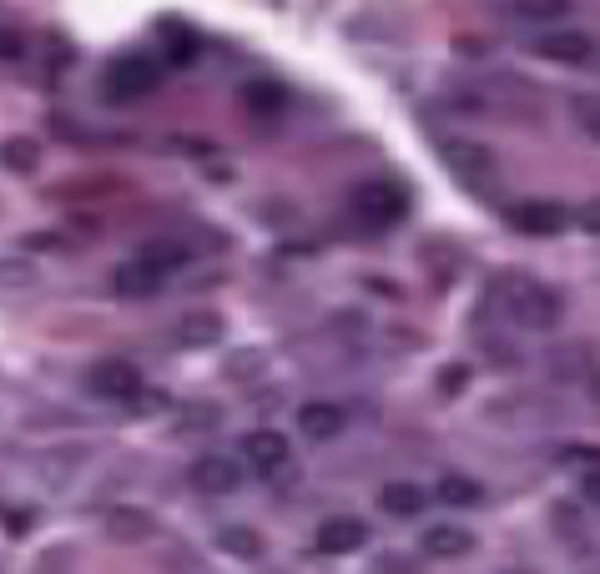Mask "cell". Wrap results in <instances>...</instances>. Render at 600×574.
I'll return each mask as SVG.
<instances>
[{"label": "cell", "mask_w": 600, "mask_h": 574, "mask_svg": "<svg viewBox=\"0 0 600 574\" xmlns=\"http://www.w3.org/2000/svg\"><path fill=\"white\" fill-rule=\"evenodd\" d=\"M530 46H536V56L561 61V65H586L590 56H596V40H590L586 31H540Z\"/></svg>", "instance_id": "8992f818"}, {"label": "cell", "mask_w": 600, "mask_h": 574, "mask_svg": "<svg viewBox=\"0 0 600 574\" xmlns=\"http://www.w3.org/2000/svg\"><path fill=\"white\" fill-rule=\"evenodd\" d=\"M509 223L530 237H555V232H565L575 217L561 207V202H520V207L509 212Z\"/></svg>", "instance_id": "ba28073f"}, {"label": "cell", "mask_w": 600, "mask_h": 574, "mask_svg": "<svg viewBox=\"0 0 600 574\" xmlns=\"http://www.w3.org/2000/svg\"><path fill=\"white\" fill-rule=\"evenodd\" d=\"M368 545V524L353 514H333L318 524V554H358Z\"/></svg>", "instance_id": "52a82bcc"}, {"label": "cell", "mask_w": 600, "mask_h": 574, "mask_svg": "<svg viewBox=\"0 0 600 574\" xmlns=\"http://www.w3.org/2000/svg\"><path fill=\"white\" fill-rule=\"evenodd\" d=\"M580 494H586V499H590V504H600V469L580 474Z\"/></svg>", "instance_id": "d4e9b609"}, {"label": "cell", "mask_w": 600, "mask_h": 574, "mask_svg": "<svg viewBox=\"0 0 600 574\" xmlns=\"http://www.w3.org/2000/svg\"><path fill=\"white\" fill-rule=\"evenodd\" d=\"M570 11H575V0H509V15L530 21V26H555Z\"/></svg>", "instance_id": "ac0fdd59"}, {"label": "cell", "mask_w": 600, "mask_h": 574, "mask_svg": "<svg viewBox=\"0 0 600 574\" xmlns=\"http://www.w3.org/2000/svg\"><path fill=\"white\" fill-rule=\"evenodd\" d=\"M217 338H222V318L217 313H202V308H197V313L177 318V343H183V348H212Z\"/></svg>", "instance_id": "2e32d148"}, {"label": "cell", "mask_w": 600, "mask_h": 574, "mask_svg": "<svg viewBox=\"0 0 600 574\" xmlns=\"http://www.w3.org/2000/svg\"><path fill=\"white\" fill-rule=\"evenodd\" d=\"M5 167L11 171L36 167V142H31V136H11V142H5Z\"/></svg>", "instance_id": "44dd1931"}, {"label": "cell", "mask_w": 600, "mask_h": 574, "mask_svg": "<svg viewBox=\"0 0 600 574\" xmlns=\"http://www.w3.org/2000/svg\"><path fill=\"white\" fill-rule=\"evenodd\" d=\"M167 267L162 262H152L146 252H137L131 262H121L117 273H111V287H117L121 298H152V292H162V283H167Z\"/></svg>", "instance_id": "5b68a950"}, {"label": "cell", "mask_w": 600, "mask_h": 574, "mask_svg": "<svg viewBox=\"0 0 600 574\" xmlns=\"http://www.w3.org/2000/svg\"><path fill=\"white\" fill-rule=\"evenodd\" d=\"M575 227L600 237V196H590V202H580V207H575Z\"/></svg>", "instance_id": "603a6c76"}, {"label": "cell", "mask_w": 600, "mask_h": 574, "mask_svg": "<svg viewBox=\"0 0 600 574\" xmlns=\"http://www.w3.org/2000/svg\"><path fill=\"white\" fill-rule=\"evenodd\" d=\"M343 423H349V418H343L339 404H303V408H298V433H303V439H314V444L339 439Z\"/></svg>", "instance_id": "4fadbf2b"}, {"label": "cell", "mask_w": 600, "mask_h": 574, "mask_svg": "<svg viewBox=\"0 0 600 574\" xmlns=\"http://www.w3.org/2000/svg\"><path fill=\"white\" fill-rule=\"evenodd\" d=\"M464 383H470V368H444V373H439V388L444 393H459Z\"/></svg>", "instance_id": "cb8c5ba5"}, {"label": "cell", "mask_w": 600, "mask_h": 574, "mask_svg": "<svg viewBox=\"0 0 600 574\" xmlns=\"http://www.w3.org/2000/svg\"><path fill=\"white\" fill-rule=\"evenodd\" d=\"M575 117L586 121V131L600 142V96H580V101H575Z\"/></svg>", "instance_id": "7402d4cb"}, {"label": "cell", "mask_w": 600, "mask_h": 574, "mask_svg": "<svg viewBox=\"0 0 600 574\" xmlns=\"http://www.w3.org/2000/svg\"><path fill=\"white\" fill-rule=\"evenodd\" d=\"M152 514L146 510H111L106 514V535L121 539V545H142V539H152Z\"/></svg>", "instance_id": "e0dca14e"}, {"label": "cell", "mask_w": 600, "mask_h": 574, "mask_svg": "<svg viewBox=\"0 0 600 574\" xmlns=\"http://www.w3.org/2000/svg\"><path fill=\"white\" fill-rule=\"evenodd\" d=\"M474 545L480 539L464 524H434V529H424V554L430 560H464V554H474Z\"/></svg>", "instance_id": "7c38bea8"}, {"label": "cell", "mask_w": 600, "mask_h": 574, "mask_svg": "<svg viewBox=\"0 0 600 574\" xmlns=\"http://www.w3.org/2000/svg\"><path fill=\"white\" fill-rule=\"evenodd\" d=\"M5 283L26 287V283H31V273H26V267H21V262H5Z\"/></svg>", "instance_id": "484cf974"}, {"label": "cell", "mask_w": 600, "mask_h": 574, "mask_svg": "<svg viewBox=\"0 0 600 574\" xmlns=\"http://www.w3.org/2000/svg\"><path fill=\"white\" fill-rule=\"evenodd\" d=\"M499 298H505L509 318H515L520 327H536V333H545V327L561 323V298H555L550 287H540V283L509 277V283L499 287Z\"/></svg>", "instance_id": "6da1fadb"}, {"label": "cell", "mask_w": 600, "mask_h": 574, "mask_svg": "<svg viewBox=\"0 0 600 574\" xmlns=\"http://www.w3.org/2000/svg\"><path fill=\"white\" fill-rule=\"evenodd\" d=\"M192 483L202 494H233V489H243V469L227 454H208L192 464Z\"/></svg>", "instance_id": "30bf717a"}, {"label": "cell", "mask_w": 600, "mask_h": 574, "mask_svg": "<svg viewBox=\"0 0 600 574\" xmlns=\"http://www.w3.org/2000/svg\"><path fill=\"white\" fill-rule=\"evenodd\" d=\"M157 81H162V71L146 61V56H121V61L106 71V96H111V101H131V96L157 92Z\"/></svg>", "instance_id": "277c9868"}, {"label": "cell", "mask_w": 600, "mask_h": 574, "mask_svg": "<svg viewBox=\"0 0 600 574\" xmlns=\"http://www.w3.org/2000/svg\"><path fill=\"white\" fill-rule=\"evenodd\" d=\"M243 106H248L252 117H283L287 86L283 81H248V86H243Z\"/></svg>", "instance_id": "9a60e30c"}, {"label": "cell", "mask_w": 600, "mask_h": 574, "mask_svg": "<svg viewBox=\"0 0 600 574\" xmlns=\"http://www.w3.org/2000/svg\"><path fill=\"white\" fill-rule=\"evenodd\" d=\"M349 207H353L358 223L389 227V223H399V217L409 212V202H404V192L389 187V182H364V187H353V192H349Z\"/></svg>", "instance_id": "7a4b0ae2"}, {"label": "cell", "mask_w": 600, "mask_h": 574, "mask_svg": "<svg viewBox=\"0 0 600 574\" xmlns=\"http://www.w3.org/2000/svg\"><path fill=\"white\" fill-rule=\"evenodd\" d=\"M243 454H248V464L258 474H278L287 464V454H293V444H287V433H278V429H258V433H248Z\"/></svg>", "instance_id": "8fae6325"}, {"label": "cell", "mask_w": 600, "mask_h": 574, "mask_svg": "<svg viewBox=\"0 0 600 574\" xmlns=\"http://www.w3.org/2000/svg\"><path fill=\"white\" fill-rule=\"evenodd\" d=\"M86 393H96L106 404H131V398L142 393V373H137V363H127V358H102V363L86 373Z\"/></svg>", "instance_id": "3957f363"}, {"label": "cell", "mask_w": 600, "mask_h": 574, "mask_svg": "<svg viewBox=\"0 0 600 574\" xmlns=\"http://www.w3.org/2000/svg\"><path fill=\"white\" fill-rule=\"evenodd\" d=\"M439 499L449 504V510H474V504H484V483L470 479V474H444Z\"/></svg>", "instance_id": "d6986e66"}, {"label": "cell", "mask_w": 600, "mask_h": 574, "mask_svg": "<svg viewBox=\"0 0 600 574\" xmlns=\"http://www.w3.org/2000/svg\"><path fill=\"white\" fill-rule=\"evenodd\" d=\"M444 162H449V171L464 177V182H490V177H495V152L480 142H449L444 146Z\"/></svg>", "instance_id": "9c48e42d"}, {"label": "cell", "mask_w": 600, "mask_h": 574, "mask_svg": "<svg viewBox=\"0 0 600 574\" xmlns=\"http://www.w3.org/2000/svg\"><path fill=\"white\" fill-rule=\"evenodd\" d=\"M11 56H21V36H15V31H5V61H11Z\"/></svg>", "instance_id": "4316f807"}, {"label": "cell", "mask_w": 600, "mask_h": 574, "mask_svg": "<svg viewBox=\"0 0 600 574\" xmlns=\"http://www.w3.org/2000/svg\"><path fill=\"white\" fill-rule=\"evenodd\" d=\"M217 549L222 554H233V560H258L262 554V535L258 529H243V524H227L217 535Z\"/></svg>", "instance_id": "ffe728a7"}, {"label": "cell", "mask_w": 600, "mask_h": 574, "mask_svg": "<svg viewBox=\"0 0 600 574\" xmlns=\"http://www.w3.org/2000/svg\"><path fill=\"white\" fill-rule=\"evenodd\" d=\"M384 514L389 519H414V514H424V504H430V494L419 489V483H409V479H393V483H384Z\"/></svg>", "instance_id": "5bb4252c"}]
</instances>
